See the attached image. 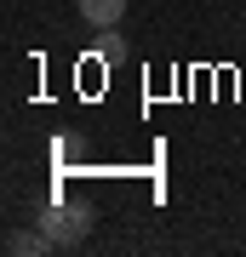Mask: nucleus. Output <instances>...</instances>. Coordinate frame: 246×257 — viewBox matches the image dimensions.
<instances>
[{"instance_id":"obj_1","label":"nucleus","mask_w":246,"mask_h":257,"mask_svg":"<svg viewBox=\"0 0 246 257\" xmlns=\"http://www.w3.org/2000/svg\"><path fill=\"white\" fill-rule=\"evenodd\" d=\"M35 223L57 240V251H69V246H80V240L92 234V223H98V217H92V206H46Z\"/></svg>"},{"instance_id":"obj_2","label":"nucleus","mask_w":246,"mask_h":257,"mask_svg":"<svg viewBox=\"0 0 246 257\" xmlns=\"http://www.w3.org/2000/svg\"><path fill=\"white\" fill-rule=\"evenodd\" d=\"M0 246H6L12 257H46V251H57V240L35 223V229H6V240H0Z\"/></svg>"},{"instance_id":"obj_3","label":"nucleus","mask_w":246,"mask_h":257,"mask_svg":"<svg viewBox=\"0 0 246 257\" xmlns=\"http://www.w3.org/2000/svg\"><path fill=\"white\" fill-rule=\"evenodd\" d=\"M74 6L92 29H120V18H126V0H74Z\"/></svg>"}]
</instances>
